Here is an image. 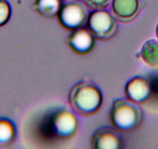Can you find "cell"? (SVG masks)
Masks as SVG:
<instances>
[{"mask_svg":"<svg viewBox=\"0 0 158 149\" xmlns=\"http://www.w3.org/2000/svg\"><path fill=\"white\" fill-rule=\"evenodd\" d=\"M87 27L90 33L99 38L111 36L115 30V22L112 15L106 10H96L89 14Z\"/></svg>","mask_w":158,"mask_h":149,"instance_id":"obj_3","label":"cell"},{"mask_svg":"<svg viewBox=\"0 0 158 149\" xmlns=\"http://www.w3.org/2000/svg\"><path fill=\"white\" fill-rule=\"evenodd\" d=\"M11 7L6 0H0V27H3L10 20Z\"/></svg>","mask_w":158,"mask_h":149,"instance_id":"obj_13","label":"cell"},{"mask_svg":"<svg viewBox=\"0 0 158 149\" xmlns=\"http://www.w3.org/2000/svg\"><path fill=\"white\" fill-rule=\"evenodd\" d=\"M127 98L133 103H143L150 95V86L148 82L140 77L130 80L126 86Z\"/></svg>","mask_w":158,"mask_h":149,"instance_id":"obj_6","label":"cell"},{"mask_svg":"<svg viewBox=\"0 0 158 149\" xmlns=\"http://www.w3.org/2000/svg\"><path fill=\"white\" fill-rule=\"evenodd\" d=\"M120 141L118 135L111 130H102L97 132L92 140V147L97 149H118Z\"/></svg>","mask_w":158,"mask_h":149,"instance_id":"obj_9","label":"cell"},{"mask_svg":"<svg viewBox=\"0 0 158 149\" xmlns=\"http://www.w3.org/2000/svg\"><path fill=\"white\" fill-rule=\"evenodd\" d=\"M77 121L69 111H59L54 115L52 121L53 130L61 138L71 137L77 130Z\"/></svg>","mask_w":158,"mask_h":149,"instance_id":"obj_5","label":"cell"},{"mask_svg":"<svg viewBox=\"0 0 158 149\" xmlns=\"http://www.w3.org/2000/svg\"><path fill=\"white\" fill-rule=\"evenodd\" d=\"M111 122L120 131H131L136 128L140 120L139 110L134 104L126 100H117L111 111Z\"/></svg>","mask_w":158,"mask_h":149,"instance_id":"obj_2","label":"cell"},{"mask_svg":"<svg viewBox=\"0 0 158 149\" xmlns=\"http://www.w3.org/2000/svg\"><path fill=\"white\" fill-rule=\"evenodd\" d=\"M58 15L60 24L69 30L78 29L86 19L85 10L77 2H71L62 6Z\"/></svg>","mask_w":158,"mask_h":149,"instance_id":"obj_4","label":"cell"},{"mask_svg":"<svg viewBox=\"0 0 158 149\" xmlns=\"http://www.w3.org/2000/svg\"><path fill=\"white\" fill-rule=\"evenodd\" d=\"M109 0H85L86 5L92 9H100L104 7Z\"/></svg>","mask_w":158,"mask_h":149,"instance_id":"obj_14","label":"cell"},{"mask_svg":"<svg viewBox=\"0 0 158 149\" xmlns=\"http://www.w3.org/2000/svg\"><path fill=\"white\" fill-rule=\"evenodd\" d=\"M156 35L158 38V23H157V25H156Z\"/></svg>","mask_w":158,"mask_h":149,"instance_id":"obj_15","label":"cell"},{"mask_svg":"<svg viewBox=\"0 0 158 149\" xmlns=\"http://www.w3.org/2000/svg\"><path fill=\"white\" fill-rule=\"evenodd\" d=\"M16 134V128L12 121L0 118V147L13 142Z\"/></svg>","mask_w":158,"mask_h":149,"instance_id":"obj_12","label":"cell"},{"mask_svg":"<svg viewBox=\"0 0 158 149\" xmlns=\"http://www.w3.org/2000/svg\"><path fill=\"white\" fill-rule=\"evenodd\" d=\"M36 10L42 16L52 17L60 11V2L59 0H36Z\"/></svg>","mask_w":158,"mask_h":149,"instance_id":"obj_11","label":"cell"},{"mask_svg":"<svg viewBox=\"0 0 158 149\" xmlns=\"http://www.w3.org/2000/svg\"><path fill=\"white\" fill-rule=\"evenodd\" d=\"M139 0H112V10L121 20H130L137 13Z\"/></svg>","mask_w":158,"mask_h":149,"instance_id":"obj_8","label":"cell"},{"mask_svg":"<svg viewBox=\"0 0 158 149\" xmlns=\"http://www.w3.org/2000/svg\"><path fill=\"white\" fill-rule=\"evenodd\" d=\"M69 99L73 109L84 116L96 113L102 103L101 92L96 86L89 83H81L75 86Z\"/></svg>","mask_w":158,"mask_h":149,"instance_id":"obj_1","label":"cell"},{"mask_svg":"<svg viewBox=\"0 0 158 149\" xmlns=\"http://www.w3.org/2000/svg\"><path fill=\"white\" fill-rule=\"evenodd\" d=\"M140 55L143 62L151 67L158 66V40L150 39L143 45Z\"/></svg>","mask_w":158,"mask_h":149,"instance_id":"obj_10","label":"cell"},{"mask_svg":"<svg viewBox=\"0 0 158 149\" xmlns=\"http://www.w3.org/2000/svg\"><path fill=\"white\" fill-rule=\"evenodd\" d=\"M70 47L78 54H85L92 50L94 40L91 33L85 29H79L71 33L68 39Z\"/></svg>","mask_w":158,"mask_h":149,"instance_id":"obj_7","label":"cell"}]
</instances>
